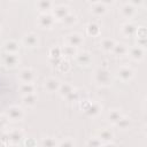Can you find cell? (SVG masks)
I'll list each match as a JSON object with an SVG mask.
<instances>
[{
	"mask_svg": "<svg viewBox=\"0 0 147 147\" xmlns=\"http://www.w3.org/2000/svg\"><path fill=\"white\" fill-rule=\"evenodd\" d=\"M94 80L99 84V85H109L110 82H111V76L109 74V71L105 68H101V69H98L94 74Z\"/></svg>",
	"mask_w": 147,
	"mask_h": 147,
	"instance_id": "1",
	"label": "cell"
},
{
	"mask_svg": "<svg viewBox=\"0 0 147 147\" xmlns=\"http://www.w3.org/2000/svg\"><path fill=\"white\" fill-rule=\"evenodd\" d=\"M54 22H55V18L49 13H41L38 18V24L44 29H51L54 25Z\"/></svg>",
	"mask_w": 147,
	"mask_h": 147,
	"instance_id": "2",
	"label": "cell"
},
{
	"mask_svg": "<svg viewBox=\"0 0 147 147\" xmlns=\"http://www.w3.org/2000/svg\"><path fill=\"white\" fill-rule=\"evenodd\" d=\"M7 116L9 119L16 122V121H21L23 117H24V111L21 107L18 106H11L9 107L8 109V113H7Z\"/></svg>",
	"mask_w": 147,
	"mask_h": 147,
	"instance_id": "3",
	"label": "cell"
},
{
	"mask_svg": "<svg viewBox=\"0 0 147 147\" xmlns=\"http://www.w3.org/2000/svg\"><path fill=\"white\" fill-rule=\"evenodd\" d=\"M127 54L129 56L134 60V61H141L144 59V55H145V48L140 47V46H133L131 48L127 49Z\"/></svg>",
	"mask_w": 147,
	"mask_h": 147,
	"instance_id": "4",
	"label": "cell"
},
{
	"mask_svg": "<svg viewBox=\"0 0 147 147\" xmlns=\"http://www.w3.org/2000/svg\"><path fill=\"white\" fill-rule=\"evenodd\" d=\"M18 79L22 83H33L34 80V72L31 68H24L18 74Z\"/></svg>",
	"mask_w": 147,
	"mask_h": 147,
	"instance_id": "5",
	"label": "cell"
},
{
	"mask_svg": "<svg viewBox=\"0 0 147 147\" xmlns=\"http://www.w3.org/2000/svg\"><path fill=\"white\" fill-rule=\"evenodd\" d=\"M117 76L122 82H129V80H131L133 78L134 72L129 67H121L118 69V71H117Z\"/></svg>",
	"mask_w": 147,
	"mask_h": 147,
	"instance_id": "6",
	"label": "cell"
},
{
	"mask_svg": "<svg viewBox=\"0 0 147 147\" xmlns=\"http://www.w3.org/2000/svg\"><path fill=\"white\" fill-rule=\"evenodd\" d=\"M22 42L24 44V46H25V47L33 48V47L38 46L39 39H38V36H37V34H34V33H26V34L23 37Z\"/></svg>",
	"mask_w": 147,
	"mask_h": 147,
	"instance_id": "7",
	"label": "cell"
},
{
	"mask_svg": "<svg viewBox=\"0 0 147 147\" xmlns=\"http://www.w3.org/2000/svg\"><path fill=\"white\" fill-rule=\"evenodd\" d=\"M102 110V106L98 102H91L88 105V107L84 110V113L88 116V117H96Z\"/></svg>",
	"mask_w": 147,
	"mask_h": 147,
	"instance_id": "8",
	"label": "cell"
},
{
	"mask_svg": "<svg viewBox=\"0 0 147 147\" xmlns=\"http://www.w3.org/2000/svg\"><path fill=\"white\" fill-rule=\"evenodd\" d=\"M20 60L18 56L16 55V53H7L3 56V63L7 68H15L18 64Z\"/></svg>",
	"mask_w": 147,
	"mask_h": 147,
	"instance_id": "9",
	"label": "cell"
},
{
	"mask_svg": "<svg viewBox=\"0 0 147 147\" xmlns=\"http://www.w3.org/2000/svg\"><path fill=\"white\" fill-rule=\"evenodd\" d=\"M69 8L67 6H57L53 9V13L52 15L54 16L55 20H59V21H62L68 14H69Z\"/></svg>",
	"mask_w": 147,
	"mask_h": 147,
	"instance_id": "10",
	"label": "cell"
},
{
	"mask_svg": "<svg viewBox=\"0 0 147 147\" xmlns=\"http://www.w3.org/2000/svg\"><path fill=\"white\" fill-rule=\"evenodd\" d=\"M61 82L55 77H49L45 80V88L48 92H57Z\"/></svg>",
	"mask_w": 147,
	"mask_h": 147,
	"instance_id": "11",
	"label": "cell"
},
{
	"mask_svg": "<svg viewBox=\"0 0 147 147\" xmlns=\"http://www.w3.org/2000/svg\"><path fill=\"white\" fill-rule=\"evenodd\" d=\"M75 57H76V62L79 65H84V67L88 65L91 60H92V57H91L88 52H79V53H77L75 55Z\"/></svg>",
	"mask_w": 147,
	"mask_h": 147,
	"instance_id": "12",
	"label": "cell"
},
{
	"mask_svg": "<svg viewBox=\"0 0 147 147\" xmlns=\"http://www.w3.org/2000/svg\"><path fill=\"white\" fill-rule=\"evenodd\" d=\"M7 134H8L9 142H11V144H18L23 139V131L20 129H14V130L9 131Z\"/></svg>",
	"mask_w": 147,
	"mask_h": 147,
	"instance_id": "13",
	"label": "cell"
},
{
	"mask_svg": "<svg viewBox=\"0 0 147 147\" xmlns=\"http://www.w3.org/2000/svg\"><path fill=\"white\" fill-rule=\"evenodd\" d=\"M67 42H68V45L78 47L83 44V36L79 33H71V34L67 36Z\"/></svg>",
	"mask_w": 147,
	"mask_h": 147,
	"instance_id": "14",
	"label": "cell"
},
{
	"mask_svg": "<svg viewBox=\"0 0 147 147\" xmlns=\"http://www.w3.org/2000/svg\"><path fill=\"white\" fill-rule=\"evenodd\" d=\"M98 138L103 142V146H105V144L110 142V141L113 140V138H114V133H113V131L109 130V129H103V130H101V131L99 132Z\"/></svg>",
	"mask_w": 147,
	"mask_h": 147,
	"instance_id": "15",
	"label": "cell"
},
{
	"mask_svg": "<svg viewBox=\"0 0 147 147\" xmlns=\"http://www.w3.org/2000/svg\"><path fill=\"white\" fill-rule=\"evenodd\" d=\"M127 49H129V48L126 47L125 44L116 42L115 46H114V48H113V51H111V53H113L115 56H124V55L127 54Z\"/></svg>",
	"mask_w": 147,
	"mask_h": 147,
	"instance_id": "16",
	"label": "cell"
},
{
	"mask_svg": "<svg viewBox=\"0 0 147 147\" xmlns=\"http://www.w3.org/2000/svg\"><path fill=\"white\" fill-rule=\"evenodd\" d=\"M100 31H101L100 25H99L98 23H95V22H91V23H88L87 26H86V33H87L88 36L96 37V36L100 34Z\"/></svg>",
	"mask_w": 147,
	"mask_h": 147,
	"instance_id": "17",
	"label": "cell"
},
{
	"mask_svg": "<svg viewBox=\"0 0 147 147\" xmlns=\"http://www.w3.org/2000/svg\"><path fill=\"white\" fill-rule=\"evenodd\" d=\"M136 31H137V26L131 23V22H126L123 26H122V33L126 37H131V36H134L136 34Z\"/></svg>",
	"mask_w": 147,
	"mask_h": 147,
	"instance_id": "18",
	"label": "cell"
},
{
	"mask_svg": "<svg viewBox=\"0 0 147 147\" xmlns=\"http://www.w3.org/2000/svg\"><path fill=\"white\" fill-rule=\"evenodd\" d=\"M74 90H75V88L72 87L71 84H69V83H61V84H60V87H59V90H57V93H59L62 98H65V96H67L68 94H70Z\"/></svg>",
	"mask_w": 147,
	"mask_h": 147,
	"instance_id": "19",
	"label": "cell"
},
{
	"mask_svg": "<svg viewBox=\"0 0 147 147\" xmlns=\"http://www.w3.org/2000/svg\"><path fill=\"white\" fill-rule=\"evenodd\" d=\"M121 14L125 17V18H131L134 14H136V7L132 6L131 3H126L122 7L121 9Z\"/></svg>",
	"mask_w": 147,
	"mask_h": 147,
	"instance_id": "20",
	"label": "cell"
},
{
	"mask_svg": "<svg viewBox=\"0 0 147 147\" xmlns=\"http://www.w3.org/2000/svg\"><path fill=\"white\" fill-rule=\"evenodd\" d=\"M3 48L6 53H17L20 49V45L15 40H7L3 45Z\"/></svg>",
	"mask_w": 147,
	"mask_h": 147,
	"instance_id": "21",
	"label": "cell"
},
{
	"mask_svg": "<svg viewBox=\"0 0 147 147\" xmlns=\"http://www.w3.org/2000/svg\"><path fill=\"white\" fill-rule=\"evenodd\" d=\"M91 11L95 15V16H102L106 14L107 11V8H106V5L101 3V2H96V3H93L92 8H91Z\"/></svg>",
	"mask_w": 147,
	"mask_h": 147,
	"instance_id": "22",
	"label": "cell"
},
{
	"mask_svg": "<svg viewBox=\"0 0 147 147\" xmlns=\"http://www.w3.org/2000/svg\"><path fill=\"white\" fill-rule=\"evenodd\" d=\"M116 41L114 39H110V38H106V39H102L101 41V48L105 51V52H111L114 46H115Z\"/></svg>",
	"mask_w": 147,
	"mask_h": 147,
	"instance_id": "23",
	"label": "cell"
},
{
	"mask_svg": "<svg viewBox=\"0 0 147 147\" xmlns=\"http://www.w3.org/2000/svg\"><path fill=\"white\" fill-rule=\"evenodd\" d=\"M23 103L28 107H33L37 102V96L34 93H29V94H24L23 95Z\"/></svg>",
	"mask_w": 147,
	"mask_h": 147,
	"instance_id": "24",
	"label": "cell"
},
{
	"mask_svg": "<svg viewBox=\"0 0 147 147\" xmlns=\"http://www.w3.org/2000/svg\"><path fill=\"white\" fill-rule=\"evenodd\" d=\"M123 115H122V113L119 111V110H117V109H113V110H110L109 111V114H108V121L111 123V124H116L118 121H119V118L122 117Z\"/></svg>",
	"mask_w": 147,
	"mask_h": 147,
	"instance_id": "25",
	"label": "cell"
},
{
	"mask_svg": "<svg viewBox=\"0 0 147 147\" xmlns=\"http://www.w3.org/2000/svg\"><path fill=\"white\" fill-rule=\"evenodd\" d=\"M52 1L51 0H39L38 1V8L41 13H48L52 9Z\"/></svg>",
	"mask_w": 147,
	"mask_h": 147,
	"instance_id": "26",
	"label": "cell"
},
{
	"mask_svg": "<svg viewBox=\"0 0 147 147\" xmlns=\"http://www.w3.org/2000/svg\"><path fill=\"white\" fill-rule=\"evenodd\" d=\"M34 85L33 83H22V85L20 86V91L24 94H29V93H34Z\"/></svg>",
	"mask_w": 147,
	"mask_h": 147,
	"instance_id": "27",
	"label": "cell"
},
{
	"mask_svg": "<svg viewBox=\"0 0 147 147\" xmlns=\"http://www.w3.org/2000/svg\"><path fill=\"white\" fill-rule=\"evenodd\" d=\"M61 51H62V55H65V56H75L77 54L76 47H74L71 45H68V44L65 46H63L61 48Z\"/></svg>",
	"mask_w": 147,
	"mask_h": 147,
	"instance_id": "28",
	"label": "cell"
},
{
	"mask_svg": "<svg viewBox=\"0 0 147 147\" xmlns=\"http://www.w3.org/2000/svg\"><path fill=\"white\" fill-rule=\"evenodd\" d=\"M62 22H63V24L67 25V26H72V25L76 24V22H77V16H76L75 14H72V13H69V14L62 20Z\"/></svg>",
	"mask_w": 147,
	"mask_h": 147,
	"instance_id": "29",
	"label": "cell"
},
{
	"mask_svg": "<svg viewBox=\"0 0 147 147\" xmlns=\"http://www.w3.org/2000/svg\"><path fill=\"white\" fill-rule=\"evenodd\" d=\"M117 127H119L121 130H126V129H129V126H130V118H127V117H125V116H122L121 118H119V121L115 124Z\"/></svg>",
	"mask_w": 147,
	"mask_h": 147,
	"instance_id": "30",
	"label": "cell"
},
{
	"mask_svg": "<svg viewBox=\"0 0 147 147\" xmlns=\"http://www.w3.org/2000/svg\"><path fill=\"white\" fill-rule=\"evenodd\" d=\"M48 55H49V57H51V59L61 57V56H62V51H61V47H52V48L49 49Z\"/></svg>",
	"mask_w": 147,
	"mask_h": 147,
	"instance_id": "31",
	"label": "cell"
},
{
	"mask_svg": "<svg viewBox=\"0 0 147 147\" xmlns=\"http://www.w3.org/2000/svg\"><path fill=\"white\" fill-rule=\"evenodd\" d=\"M65 99H67V101H69V102L79 101V100H80V93H79L77 90H74L70 94H68V95L65 96Z\"/></svg>",
	"mask_w": 147,
	"mask_h": 147,
	"instance_id": "32",
	"label": "cell"
},
{
	"mask_svg": "<svg viewBox=\"0 0 147 147\" xmlns=\"http://www.w3.org/2000/svg\"><path fill=\"white\" fill-rule=\"evenodd\" d=\"M41 145L46 146V147H54V146H57V142L53 137H46V138L42 139Z\"/></svg>",
	"mask_w": 147,
	"mask_h": 147,
	"instance_id": "33",
	"label": "cell"
},
{
	"mask_svg": "<svg viewBox=\"0 0 147 147\" xmlns=\"http://www.w3.org/2000/svg\"><path fill=\"white\" fill-rule=\"evenodd\" d=\"M57 68H59V70H60L61 72H67V71H69V69H70V64H69L68 61H64V60L62 59V61L59 63Z\"/></svg>",
	"mask_w": 147,
	"mask_h": 147,
	"instance_id": "34",
	"label": "cell"
},
{
	"mask_svg": "<svg viewBox=\"0 0 147 147\" xmlns=\"http://www.w3.org/2000/svg\"><path fill=\"white\" fill-rule=\"evenodd\" d=\"M87 146H103V142L98 137H93L87 141Z\"/></svg>",
	"mask_w": 147,
	"mask_h": 147,
	"instance_id": "35",
	"label": "cell"
},
{
	"mask_svg": "<svg viewBox=\"0 0 147 147\" xmlns=\"http://www.w3.org/2000/svg\"><path fill=\"white\" fill-rule=\"evenodd\" d=\"M57 145H59V146H62V147H63V146H65V147H67V146L70 147V146H74V145H75V141H74L71 138H67V139H64L63 141L57 142Z\"/></svg>",
	"mask_w": 147,
	"mask_h": 147,
	"instance_id": "36",
	"label": "cell"
},
{
	"mask_svg": "<svg viewBox=\"0 0 147 147\" xmlns=\"http://www.w3.org/2000/svg\"><path fill=\"white\" fill-rule=\"evenodd\" d=\"M8 116L6 117V116H0V129H3V127H6L7 126V124H8Z\"/></svg>",
	"mask_w": 147,
	"mask_h": 147,
	"instance_id": "37",
	"label": "cell"
},
{
	"mask_svg": "<svg viewBox=\"0 0 147 147\" xmlns=\"http://www.w3.org/2000/svg\"><path fill=\"white\" fill-rule=\"evenodd\" d=\"M137 45L145 48L146 47V38H137Z\"/></svg>",
	"mask_w": 147,
	"mask_h": 147,
	"instance_id": "38",
	"label": "cell"
},
{
	"mask_svg": "<svg viewBox=\"0 0 147 147\" xmlns=\"http://www.w3.org/2000/svg\"><path fill=\"white\" fill-rule=\"evenodd\" d=\"M23 144H24V145H28V146H30V145H37V141H36L33 138H29V139L26 138Z\"/></svg>",
	"mask_w": 147,
	"mask_h": 147,
	"instance_id": "39",
	"label": "cell"
},
{
	"mask_svg": "<svg viewBox=\"0 0 147 147\" xmlns=\"http://www.w3.org/2000/svg\"><path fill=\"white\" fill-rule=\"evenodd\" d=\"M144 2V0H130V3L132 5V6H140L141 3Z\"/></svg>",
	"mask_w": 147,
	"mask_h": 147,
	"instance_id": "40",
	"label": "cell"
},
{
	"mask_svg": "<svg viewBox=\"0 0 147 147\" xmlns=\"http://www.w3.org/2000/svg\"><path fill=\"white\" fill-rule=\"evenodd\" d=\"M115 0H100V2L101 3H103V5H109V3H113Z\"/></svg>",
	"mask_w": 147,
	"mask_h": 147,
	"instance_id": "41",
	"label": "cell"
},
{
	"mask_svg": "<svg viewBox=\"0 0 147 147\" xmlns=\"http://www.w3.org/2000/svg\"><path fill=\"white\" fill-rule=\"evenodd\" d=\"M91 3H96V2H100V0H88Z\"/></svg>",
	"mask_w": 147,
	"mask_h": 147,
	"instance_id": "42",
	"label": "cell"
},
{
	"mask_svg": "<svg viewBox=\"0 0 147 147\" xmlns=\"http://www.w3.org/2000/svg\"><path fill=\"white\" fill-rule=\"evenodd\" d=\"M0 31H1V28H0Z\"/></svg>",
	"mask_w": 147,
	"mask_h": 147,
	"instance_id": "43",
	"label": "cell"
}]
</instances>
